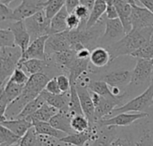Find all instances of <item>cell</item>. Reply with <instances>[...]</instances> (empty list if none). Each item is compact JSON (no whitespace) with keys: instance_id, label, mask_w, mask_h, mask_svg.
Segmentation results:
<instances>
[{"instance_id":"obj_1","label":"cell","mask_w":153,"mask_h":146,"mask_svg":"<svg viewBox=\"0 0 153 146\" xmlns=\"http://www.w3.org/2000/svg\"><path fill=\"white\" fill-rule=\"evenodd\" d=\"M50 79L51 78H49V76L45 73H39L30 75L22 94L8 106L4 116H0V122L6 119L15 118L29 102L40 95Z\"/></svg>"},{"instance_id":"obj_2","label":"cell","mask_w":153,"mask_h":146,"mask_svg":"<svg viewBox=\"0 0 153 146\" xmlns=\"http://www.w3.org/2000/svg\"><path fill=\"white\" fill-rule=\"evenodd\" d=\"M152 34L153 28H146L141 30L133 29L120 40L107 47L111 55V63L119 57L131 56L134 51L139 49L147 41H149Z\"/></svg>"},{"instance_id":"obj_3","label":"cell","mask_w":153,"mask_h":146,"mask_svg":"<svg viewBox=\"0 0 153 146\" xmlns=\"http://www.w3.org/2000/svg\"><path fill=\"white\" fill-rule=\"evenodd\" d=\"M153 58L145 59L139 58L132 71L131 83L126 91L131 96V92L141 89L143 87L148 88L152 83L153 78Z\"/></svg>"},{"instance_id":"obj_4","label":"cell","mask_w":153,"mask_h":146,"mask_svg":"<svg viewBox=\"0 0 153 146\" xmlns=\"http://www.w3.org/2000/svg\"><path fill=\"white\" fill-rule=\"evenodd\" d=\"M22 49L15 46L0 48V83L4 85L18 67L22 58Z\"/></svg>"},{"instance_id":"obj_5","label":"cell","mask_w":153,"mask_h":146,"mask_svg":"<svg viewBox=\"0 0 153 146\" xmlns=\"http://www.w3.org/2000/svg\"><path fill=\"white\" fill-rule=\"evenodd\" d=\"M153 105V78L152 83L140 95L127 101L125 105L115 109L111 115H117L126 112H149ZM109 116V117H110Z\"/></svg>"},{"instance_id":"obj_6","label":"cell","mask_w":153,"mask_h":146,"mask_svg":"<svg viewBox=\"0 0 153 146\" xmlns=\"http://www.w3.org/2000/svg\"><path fill=\"white\" fill-rule=\"evenodd\" d=\"M50 22L51 20L47 17L44 9L24 20V23L30 35L31 41L39 37L50 35Z\"/></svg>"},{"instance_id":"obj_7","label":"cell","mask_w":153,"mask_h":146,"mask_svg":"<svg viewBox=\"0 0 153 146\" xmlns=\"http://www.w3.org/2000/svg\"><path fill=\"white\" fill-rule=\"evenodd\" d=\"M77 92L79 95L82 110L83 111L84 116L89 119L90 121V127H95L97 126V122L95 119V106L94 102L91 97V93L87 86V84L82 81L81 79H78L75 83Z\"/></svg>"},{"instance_id":"obj_8","label":"cell","mask_w":153,"mask_h":146,"mask_svg":"<svg viewBox=\"0 0 153 146\" xmlns=\"http://www.w3.org/2000/svg\"><path fill=\"white\" fill-rule=\"evenodd\" d=\"M125 28L119 18L116 19H106L105 31L99 41V46L108 47L115 42L120 40L126 35Z\"/></svg>"},{"instance_id":"obj_9","label":"cell","mask_w":153,"mask_h":146,"mask_svg":"<svg viewBox=\"0 0 153 146\" xmlns=\"http://www.w3.org/2000/svg\"><path fill=\"white\" fill-rule=\"evenodd\" d=\"M149 117L148 112H126L115 115L111 118H107L100 120L97 123L98 127H126L133 125L135 121L147 118Z\"/></svg>"},{"instance_id":"obj_10","label":"cell","mask_w":153,"mask_h":146,"mask_svg":"<svg viewBox=\"0 0 153 146\" xmlns=\"http://www.w3.org/2000/svg\"><path fill=\"white\" fill-rule=\"evenodd\" d=\"M96 80H101L104 81L108 84V86L111 87H119L123 89L124 91H126L128 85L131 83L132 79V71L126 70V69H117L113 70L105 74H102L95 78Z\"/></svg>"},{"instance_id":"obj_11","label":"cell","mask_w":153,"mask_h":146,"mask_svg":"<svg viewBox=\"0 0 153 146\" xmlns=\"http://www.w3.org/2000/svg\"><path fill=\"white\" fill-rule=\"evenodd\" d=\"M24 85L17 84L11 80H8L4 85L1 86L0 94V111L1 116H4L8 106L16 100L22 92Z\"/></svg>"},{"instance_id":"obj_12","label":"cell","mask_w":153,"mask_h":146,"mask_svg":"<svg viewBox=\"0 0 153 146\" xmlns=\"http://www.w3.org/2000/svg\"><path fill=\"white\" fill-rule=\"evenodd\" d=\"M47 0H22V3L13 9V22L24 21L37 12L44 9V3Z\"/></svg>"},{"instance_id":"obj_13","label":"cell","mask_w":153,"mask_h":146,"mask_svg":"<svg viewBox=\"0 0 153 146\" xmlns=\"http://www.w3.org/2000/svg\"><path fill=\"white\" fill-rule=\"evenodd\" d=\"M71 48V42L69 39L68 31L61 32V33H56L51 34L48 36L47 41H46V57H48L55 53L64 51L66 49Z\"/></svg>"},{"instance_id":"obj_14","label":"cell","mask_w":153,"mask_h":146,"mask_svg":"<svg viewBox=\"0 0 153 146\" xmlns=\"http://www.w3.org/2000/svg\"><path fill=\"white\" fill-rule=\"evenodd\" d=\"M100 127H90L89 130L82 133L66 135L59 140V143L71 146H88L89 144L99 136Z\"/></svg>"},{"instance_id":"obj_15","label":"cell","mask_w":153,"mask_h":146,"mask_svg":"<svg viewBox=\"0 0 153 146\" xmlns=\"http://www.w3.org/2000/svg\"><path fill=\"white\" fill-rule=\"evenodd\" d=\"M131 22L133 29L135 30L153 28V13L145 7L132 5Z\"/></svg>"},{"instance_id":"obj_16","label":"cell","mask_w":153,"mask_h":146,"mask_svg":"<svg viewBox=\"0 0 153 146\" xmlns=\"http://www.w3.org/2000/svg\"><path fill=\"white\" fill-rule=\"evenodd\" d=\"M8 28L13 33L15 45L22 49L23 54L31 42V38L25 26L24 21L11 22V23L8 25Z\"/></svg>"},{"instance_id":"obj_17","label":"cell","mask_w":153,"mask_h":146,"mask_svg":"<svg viewBox=\"0 0 153 146\" xmlns=\"http://www.w3.org/2000/svg\"><path fill=\"white\" fill-rule=\"evenodd\" d=\"M49 35L39 37L30 42L26 51L22 54V58L19 62L22 63L28 59H41L47 60L45 48H46V41Z\"/></svg>"},{"instance_id":"obj_18","label":"cell","mask_w":153,"mask_h":146,"mask_svg":"<svg viewBox=\"0 0 153 146\" xmlns=\"http://www.w3.org/2000/svg\"><path fill=\"white\" fill-rule=\"evenodd\" d=\"M40 95L44 98L45 101L50 106L57 109L59 111H68L70 101V91L62 92L60 94H52L44 90Z\"/></svg>"},{"instance_id":"obj_19","label":"cell","mask_w":153,"mask_h":146,"mask_svg":"<svg viewBox=\"0 0 153 146\" xmlns=\"http://www.w3.org/2000/svg\"><path fill=\"white\" fill-rule=\"evenodd\" d=\"M73 116L69 111H59L49 121L50 125L55 128L65 133L66 135H72L75 133L71 126Z\"/></svg>"},{"instance_id":"obj_20","label":"cell","mask_w":153,"mask_h":146,"mask_svg":"<svg viewBox=\"0 0 153 146\" xmlns=\"http://www.w3.org/2000/svg\"><path fill=\"white\" fill-rule=\"evenodd\" d=\"M90 62L93 66L102 68L111 64V55L107 48L98 46L91 50Z\"/></svg>"},{"instance_id":"obj_21","label":"cell","mask_w":153,"mask_h":146,"mask_svg":"<svg viewBox=\"0 0 153 146\" xmlns=\"http://www.w3.org/2000/svg\"><path fill=\"white\" fill-rule=\"evenodd\" d=\"M18 67L26 71V73L30 75L39 73H45L48 74V72L49 70V63L48 60L28 59L20 63Z\"/></svg>"},{"instance_id":"obj_22","label":"cell","mask_w":153,"mask_h":146,"mask_svg":"<svg viewBox=\"0 0 153 146\" xmlns=\"http://www.w3.org/2000/svg\"><path fill=\"white\" fill-rule=\"evenodd\" d=\"M0 126H3L12 132L22 137L27 131L33 127V124L28 121L26 118H14V119H6L0 122Z\"/></svg>"},{"instance_id":"obj_23","label":"cell","mask_w":153,"mask_h":146,"mask_svg":"<svg viewBox=\"0 0 153 146\" xmlns=\"http://www.w3.org/2000/svg\"><path fill=\"white\" fill-rule=\"evenodd\" d=\"M118 18L123 23V26L125 28L126 33H129L133 30L132 22H131V14H132V4L126 2L125 0H119L115 4Z\"/></svg>"},{"instance_id":"obj_24","label":"cell","mask_w":153,"mask_h":146,"mask_svg":"<svg viewBox=\"0 0 153 146\" xmlns=\"http://www.w3.org/2000/svg\"><path fill=\"white\" fill-rule=\"evenodd\" d=\"M117 136V129L116 127H100L99 136L91 141L88 146H109L112 141Z\"/></svg>"},{"instance_id":"obj_25","label":"cell","mask_w":153,"mask_h":146,"mask_svg":"<svg viewBox=\"0 0 153 146\" xmlns=\"http://www.w3.org/2000/svg\"><path fill=\"white\" fill-rule=\"evenodd\" d=\"M58 112L59 110L57 109L50 106L46 102L39 110L26 118V119L32 124L36 122H49L50 119Z\"/></svg>"},{"instance_id":"obj_26","label":"cell","mask_w":153,"mask_h":146,"mask_svg":"<svg viewBox=\"0 0 153 146\" xmlns=\"http://www.w3.org/2000/svg\"><path fill=\"white\" fill-rule=\"evenodd\" d=\"M70 13H68L65 5L51 19L50 22V35L56 33H61L68 31L67 28V17Z\"/></svg>"},{"instance_id":"obj_27","label":"cell","mask_w":153,"mask_h":146,"mask_svg":"<svg viewBox=\"0 0 153 146\" xmlns=\"http://www.w3.org/2000/svg\"><path fill=\"white\" fill-rule=\"evenodd\" d=\"M33 127L36 130V133L39 136H47L54 137L57 140L65 137L66 136L65 133L55 128L50 125L49 122H36L33 124Z\"/></svg>"},{"instance_id":"obj_28","label":"cell","mask_w":153,"mask_h":146,"mask_svg":"<svg viewBox=\"0 0 153 146\" xmlns=\"http://www.w3.org/2000/svg\"><path fill=\"white\" fill-rule=\"evenodd\" d=\"M107 10L106 0H96L93 9L91 12L89 21L87 22L86 28H91L97 23V22L105 14Z\"/></svg>"},{"instance_id":"obj_29","label":"cell","mask_w":153,"mask_h":146,"mask_svg":"<svg viewBox=\"0 0 153 146\" xmlns=\"http://www.w3.org/2000/svg\"><path fill=\"white\" fill-rule=\"evenodd\" d=\"M68 111L71 113L73 117L76 115H84L82 110L79 95L77 92L76 85L74 82H71V89H70V101H69V110Z\"/></svg>"},{"instance_id":"obj_30","label":"cell","mask_w":153,"mask_h":146,"mask_svg":"<svg viewBox=\"0 0 153 146\" xmlns=\"http://www.w3.org/2000/svg\"><path fill=\"white\" fill-rule=\"evenodd\" d=\"M45 103H46V101H45L44 98L41 95H39L35 100H33L30 102H29L24 107V109L22 110V112L15 118H28L29 116H30L31 114L36 112L38 110H39Z\"/></svg>"},{"instance_id":"obj_31","label":"cell","mask_w":153,"mask_h":146,"mask_svg":"<svg viewBox=\"0 0 153 146\" xmlns=\"http://www.w3.org/2000/svg\"><path fill=\"white\" fill-rule=\"evenodd\" d=\"M22 137L12 132L10 129L0 127V146H13L19 144Z\"/></svg>"},{"instance_id":"obj_32","label":"cell","mask_w":153,"mask_h":146,"mask_svg":"<svg viewBox=\"0 0 153 146\" xmlns=\"http://www.w3.org/2000/svg\"><path fill=\"white\" fill-rule=\"evenodd\" d=\"M65 5V0H47L43 6L47 17L51 20Z\"/></svg>"},{"instance_id":"obj_33","label":"cell","mask_w":153,"mask_h":146,"mask_svg":"<svg viewBox=\"0 0 153 146\" xmlns=\"http://www.w3.org/2000/svg\"><path fill=\"white\" fill-rule=\"evenodd\" d=\"M71 126L75 133H82L90 129V121L84 115H76L73 117Z\"/></svg>"},{"instance_id":"obj_34","label":"cell","mask_w":153,"mask_h":146,"mask_svg":"<svg viewBox=\"0 0 153 146\" xmlns=\"http://www.w3.org/2000/svg\"><path fill=\"white\" fill-rule=\"evenodd\" d=\"M131 57H135L137 59H139V58H145V59L153 58V34L151 39L149 41H147L139 49L134 51L131 55Z\"/></svg>"},{"instance_id":"obj_35","label":"cell","mask_w":153,"mask_h":146,"mask_svg":"<svg viewBox=\"0 0 153 146\" xmlns=\"http://www.w3.org/2000/svg\"><path fill=\"white\" fill-rule=\"evenodd\" d=\"M20 146H41L39 135L36 133V130L33 127L30 128L22 137L20 141Z\"/></svg>"},{"instance_id":"obj_36","label":"cell","mask_w":153,"mask_h":146,"mask_svg":"<svg viewBox=\"0 0 153 146\" xmlns=\"http://www.w3.org/2000/svg\"><path fill=\"white\" fill-rule=\"evenodd\" d=\"M14 36L13 31L9 28L0 29V48L15 47Z\"/></svg>"},{"instance_id":"obj_37","label":"cell","mask_w":153,"mask_h":146,"mask_svg":"<svg viewBox=\"0 0 153 146\" xmlns=\"http://www.w3.org/2000/svg\"><path fill=\"white\" fill-rule=\"evenodd\" d=\"M135 146H153V131L151 128L142 129V134L134 143Z\"/></svg>"},{"instance_id":"obj_38","label":"cell","mask_w":153,"mask_h":146,"mask_svg":"<svg viewBox=\"0 0 153 146\" xmlns=\"http://www.w3.org/2000/svg\"><path fill=\"white\" fill-rule=\"evenodd\" d=\"M74 13L79 17V19L82 21V24L79 28H85L87 25V22L89 21L90 15H91V11L83 4H79L74 11Z\"/></svg>"},{"instance_id":"obj_39","label":"cell","mask_w":153,"mask_h":146,"mask_svg":"<svg viewBox=\"0 0 153 146\" xmlns=\"http://www.w3.org/2000/svg\"><path fill=\"white\" fill-rule=\"evenodd\" d=\"M29 78H30V76L27 75V74L24 72L23 69L17 67L8 80H11L12 82H13L17 84H20V85H25L26 83L28 82Z\"/></svg>"},{"instance_id":"obj_40","label":"cell","mask_w":153,"mask_h":146,"mask_svg":"<svg viewBox=\"0 0 153 146\" xmlns=\"http://www.w3.org/2000/svg\"><path fill=\"white\" fill-rule=\"evenodd\" d=\"M58 86L62 92H67L71 89V81L69 78V75L65 74H61L56 76Z\"/></svg>"},{"instance_id":"obj_41","label":"cell","mask_w":153,"mask_h":146,"mask_svg":"<svg viewBox=\"0 0 153 146\" xmlns=\"http://www.w3.org/2000/svg\"><path fill=\"white\" fill-rule=\"evenodd\" d=\"M13 9H11L8 5L0 4V21H1V22H13Z\"/></svg>"},{"instance_id":"obj_42","label":"cell","mask_w":153,"mask_h":146,"mask_svg":"<svg viewBox=\"0 0 153 146\" xmlns=\"http://www.w3.org/2000/svg\"><path fill=\"white\" fill-rule=\"evenodd\" d=\"M109 146H135V144L128 136H117Z\"/></svg>"},{"instance_id":"obj_43","label":"cell","mask_w":153,"mask_h":146,"mask_svg":"<svg viewBox=\"0 0 153 146\" xmlns=\"http://www.w3.org/2000/svg\"><path fill=\"white\" fill-rule=\"evenodd\" d=\"M67 28L68 31H74V30H77L81 24H82V21L79 19L78 16H76L74 13H70L67 17Z\"/></svg>"},{"instance_id":"obj_44","label":"cell","mask_w":153,"mask_h":146,"mask_svg":"<svg viewBox=\"0 0 153 146\" xmlns=\"http://www.w3.org/2000/svg\"><path fill=\"white\" fill-rule=\"evenodd\" d=\"M45 90H46L47 92L52 93V94H60V93H62V92H61V90H60V88H59V86H58V83H57L56 76L52 77V78L48 81V83L47 85H46Z\"/></svg>"},{"instance_id":"obj_45","label":"cell","mask_w":153,"mask_h":146,"mask_svg":"<svg viewBox=\"0 0 153 146\" xmlns=\"http://www.w3.org/2000/svg\"><path fill=\"white\" fill-rule=\"evenodd\" d=\"M107 18L108 19H116L118 18V13L117 11V8L113 4H107V10L105 13Z\"/></svg>"},{"instance_id":"obj_46","label":"cell","mask_w":153,"mask_h":146,"mask_svg":"<svg viewBox=\"0 0 153 146\" xmlns=\"http://www.w3.org/2000/svg\"><path fill=\"white\" fill-rule=\"evenodd\" d=\"M80 4V0H65V7L69 13H73L74 9Z\"/></svg>"},{"instance_id":"obj_47","label":"cell","mask_w":153,"mask_h":146,"mask_svg":"<svg viewBox=\"0 0 153 146\" xmlns=\"http://www.w3.org/2000/svg\"><path fill=\"white\" fill-rule=\"evenodd\" d=\"M95 1L96 0H80V3H81V4L85 5L91 12V10L93 9V6H94Z\"/></svg>"},{"instance_id":"obj_48","label":"cell","mask_w":153,"mask_h":146,"mask_svg":"<svg viewBox=\"0 0 153 146\" xmlns=\"http://www.w3.org/2000/svg\"><path fill=\"white\" fill-rule=\"evenodd\" d=\"M138 1L142 3L145 8L150 10L153 13V0H138Z\"/></svg>"},{"instance_id":"obj_49","label":"cell","mask_w":153,"mask_h":146,"mask_svg":"<svg viewBox=\"0 0 153 146\" xmlns=\"http://www.w3.org/2000/svg\"><path fill=\"white\" fill-rule=\"evenodd\" d=\"M13 1H15V0H0V4H5V5H9Z\"/></svg>"},{"instance_id":"obj_50","label":"cell","mask_w":153,"mask_h":146,"mask_svg":"<svg viewBox=\"0 0 153 146\" xmlns=\"http://www.w3.org/2000/svg\"><path fill=\"white\" fill-rule=\"evenodd\" d=\"M126 2H127V3H129L130 4H132V5H134V4H135V0H125Z\"/></svg>"},{"instance_id":"obj_51","label":"cell","mask_w":153,"mask_h":146,"mask_svg":"<svg viewBox=\"0 0 153 146\" xmlns=\"http://www.w3.org/2000/svg\"><path fill=\"white\" fill-rule=\"evenodd\" d=\"M13 146H20V143H19V144H16V145H14Z\"/></svg>"},{"instance_id":"obj_52","label":"cell","mask_w":153,"mask_h":146,"mask_svg":"<svg viewBox=\"0 0 153 146\" xmlns=\"http://www.w3.org/2000/svg\"><path fill=\"white\" fill-rule=\"evenodd\" d=\"M58 146H59V145H58Z\"/></svg>"}]
</instances>
